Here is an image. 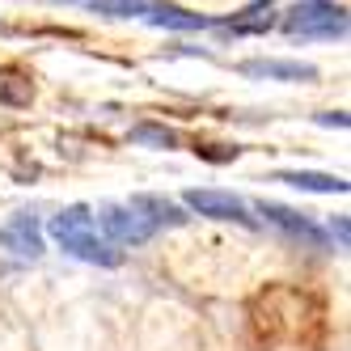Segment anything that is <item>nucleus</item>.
I'll return each instance as SVG.
<instances>
[{
  "instance_id": "1",
  "label": "nucleus",
  "mask_w": 351,
  "mask_h": 351,
  "mask_svg": "<svg viewBox=\"0 0 351 351\" xmlns=\"http://www.w3.org/2000/svg\"><path fill=\"white\" fill-rule=\"evenodd\" d=\"M51 233H56V241L68 250V254H77L85 263H106V267L119 263V250L102 233H97V220L89 216V208H68V212H60L51 220Z\"/></svg>"
},
{
  "instance_id": "2",
  "label": "nucleus",
  "mask_w": 351,
  "mask_h": 351,
  "mask_svg": "<svg viewBox=\"0 0 351 351\" xmlns=\"http://www.w3.org/2000/svg\"><path fill=\"white\" fill-rule=\"evenodd\" d=\"M93 220H97V229L106 233L110 245H140V241H148V237L157 233L132 204H110V208L97 212Z\"/></svg>"
},
{
  "instance_id": "3",
  "label": "nucleus",
  "mask_w": 351,
  "mask_h": 351,
  "mask_svg": "<svg viewBox=\"0 0 351 351\" xmlns=\"http://www.w3.org/2000/svg\"><path fill=\"white\" fill-rule=\"evenodd\" d=\"M186 204L199 212V216H216V220H237L245 224V229H254V216H250V208L241 204L237 195H224V191H191L186 195Z\"/></svg>"
},
{
  "instance_id": "4",
  "label": "nucleus",
  "mask_w": 351,
  "mask_h": 351,
  "mask_svg": "<svg viewBox=\"0 0 351 351\" xmlns=\"http://www.w3.org/2000/svg\"><path fill=\"white\" fill-rule=\"evenodd\" d=\"M275 229H284L288 237H300V241H309V245H326V233L317 229V224H309L300 212H292V208H280V204H263L258 208Z\"/></svg>"
},
{
  "instance_id": "5",
  "label": "nucleus",
  "mask_w": 351,
  "mask_h": 351,
  "mask_svg": "<svg viewBox=\"0 0 351 351\" xmlns=\"http://www.w3.org/2000/svg\"><path fill=\"white\" fill-rule=\"evenodd\" d=\"M280 182H288V186H300V191H326V195H343L347 191V182L343 178H335V173H275Z\"/></svg>"
},
{
  "instance_id": "6",
  "label": "nucleus",
  "mask_w": 351,
  "mask_h": 351,
  "mask_svg": "<svg viewBox=\"0 0 351 351\" xmlns=\"http://www.w3.org/2000/svg\"><path fill=\"white\" fill-rule=\"evenodd\" d=\"M0 102L5 106H26L30 102V81H21L17 72L0 68Z\"/></svg>"
},
{
  "instance_id": "7",
  "label": "nucleus",
  "mask_w": 351,
  "mask_h": 351,
  "mask_svg": "<svg viewBox=\"0 0 351 351\" xmlns=\"http://www.w3.org/2000/svg\"><path fill=\"white\" fill-rule=\"evenodd\" d=\"M245 72H263V77H292V81L313 77V72H309V68H300V64H250Z\"/></svg>"
},
{
  "instance_id": "8",
  "label": "nucleus",
  "mask_w": 351,
  "mask_h": 351,
  "mask_svg": "<svg viewBox=\"0 0 351 351\" xmlns=\"http://www.w3.org/2000/svg\"><path fill=\"white\" fill-rule=\"evenodd\" d=\"M132 140H140V144H161V148H169L173 140V132H165V128H153V123H144V128H132Z\"/></svg>"
},
{
  "instance_id": "9",
  "label": "nucleus",
  "mask_w": 351,
  "mask_h": 351,
  "mask_svg": "<svg viewBox=\"0 0 351 351\" xmlns=\"http://www.w3.org/2000/svg\"><path fill=\"white\" fill-rule=\"evenodd\" d=\"M330 233H339V241L347 245V220H339V224H330Z\"/></svg>"
}]
</instances>
